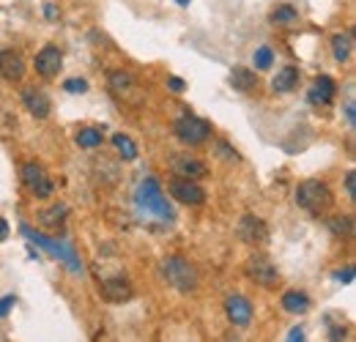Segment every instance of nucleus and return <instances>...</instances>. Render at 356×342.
<instances>
[{
    "instance_id": "cd10ccee",
    "label": "nucleus",
    "mask_w": 356,
    "mask_h": 342,
    "mask_svg": "<svg viewBox=\"0 0 356 342\" xmlns=\"http://www.w3.org/2000/svg\"><path fill=\"white\" fill-rule=\"evenodd\" d=\"M63 90H69V93H86V90H88V80L72 77V80H66V83H63Z\"/></svg>"
},
{
    "instance_id": "412c9836",
    "label": "nucleus",
    "mask_w": 356,
    "mask_h": 342,
    "mask_svg": "<svg viewBox=\"0 0 356 342\" xmlns=\"http://www.w3.org/2000/svg\"><path fill=\"white\" fill-rule=\"evenodd\" d=\"M271 22L280 25V28L296 25V22H299V11H296L293 6H288V3H282V6H277V8L271 11Z\"/></svg>"
},
{
    "instance_id": "423d86ee",
    "label": "nucleus",
    "mask_w": 356,
    "mask_h": 342,
    "mask_svg": "<svg viewBox=\"0 0 356 342\" xmlns=\"http://www.w3.org/2000/svg\"><path fill=\"white\" fill-rule=\"evenodd\" d=\"M22 184L36 197H52V189H55L52 186V178L47 175V170L39 162H25L22 165Z\"/></svg>"
},
{
    "instance_id": "473e14b6",
    "label": "nucleus",
    "mask_w": 356,
    "mask_h": 342,
    "mask_svg": "<svg viewBox=\"0 0 356 342\" xmlns=\"http://www.w3.org/2000/svg\"><path fill=\"white\" fill-rule=\"evenodd\" d=\"M346 192H348L351 200L356 197V172H348V175H346Z\"/></svg>"
},
{
    "instance_id": "58836bf2",
    "label": "nucleus",
    "mask_w": 356,
    "mask_h": 342,
    "mask_svg": "<svg viewBox=\"0 0 356 342\" xmlns=\"http://www.w3.org/2000/svg\"><path fill=\"white\" fill-rule=\"evenodd\" d=\"M178 6H189V0H176Z\"/></svg>"
},
{
    "instance_id": "4468645a",
    "label": "nucleus",
    "mask_w": 356,
    "mask_h": 342,
    "mask_svg": "<svg viewBox=\"0 0 356 342\" xmlns=\"http://www.w3.org/2000/svg\"><path fill=\"white\" fill-rule=\"evenodd\" d=\"M225 312H227L230 323L238 326V329H247V326L252 323V304H250L247 296H227Z\"/></svg>"
},
{
    "instance_id": "f257e3e1",
    "label": "nucleus",
    "mask_w": 356,
    "mask_h": 342,
    "mask_svg": "<svg viewBox=\"0 0 356 342\" xmlns=\"http://www.w3.org/2000/svg\"><path fill=\"white\" fill-rule=\"evenodd\" d=\"M296 203H299V209H305L307 214L323 216L332 209L334 197H332V189H329L323 181L310 178V181H302V184H299V189H296Z\"/></svg>"
},
{
    "instance_id": "39448f33",
    "label": "nucleus",
    "mask_w": 356,
    "mask_h": 342,
    "mask_svg": "<svg viewBox=\"0 0 356 342\" xmlns=\"http://www.w3.org/2000/svg\"><path fill=\"white\" fill-rule=\"evenodd\" d=\"M173 131H176L178 140L186 142V145H203L211 137V124L203 121V118H197V115H184V118L176 121Z\"/></svg>"
},
{
    "instance_id": "f704fd0d",
    "label": "nucleus",
    "mask_w": 356,
    "mask_h": 342,
    "mask_svg": "<svg viewBox=\"0 0 356 342\" xmlns=\"http://www.w3.org/2000/svg\"><path fill=\"white\" fill-rule=\"evenodd\" d=\"M17 304V299L14 296H6V299H0V318H6L8 315V309Z\"/></svg>"
},
{
    "instance_id": "4be33fe9",
    "label": "nucleus",
    "mask_w": 356,
    "mask_h": 342,
    "mask_svg": "<svg viewBox=\"0 0 356 342\" xmlns=\"http://www.w3.org/2000/svg\"><path fill=\"white\" fill-rule=\"evenodd\" d=\"M351 49H354V36H351V33H337V36L332 39V52H334V58H337L340 63H346V60L351 58Z\"/></svg>"
},
{
    "instance_id": "b1692460",
    "label": "nucleus",
    "mask_w": 356,
    "mask_h": 342,
    "mask_svg": "<svg viewBox=\"0 0 356 342\" xmlns=\"http://www.w3.org/2000/svg\"><path fill=\"white\" fill-rule=\"evenodd\" d=\"M102 140H104L102 129H93V127L80 129V131L74 134V142H77L80 148H99V145H102Z\"/></svg>"
},
{
    "instance_id": "1a4fd4ad",
    "label": "nucleus",
    "mask_w": 356,
    "mask_h": 342,
    "mask_svg": "<svg viewBox=\"0 0 356 342\" xmlns=\"http://www.w3.org/2000/svg\"><path fill=\"white\" fill-rule=\"evenodd\" d=\"M170 195L184 206H203L206 203V189L197 181H189V178H173L170 181Z\"/></svg>"
},
{
    "instance_id": "7ed1b4c3",
    "label": "nucleus",
    "mask_w": 356,
    "mask_h": 342,
    "mask_svg": "<svg viewBox=\"0 0 356 342\" xmlns=\"http://www.w3.org/2000/svg\"><path fill=\"white\" fill-rule=\"evenodd\" d=\"M137 206L143 211H148V214H156L159 219H165V222L173 219V209H170L168 197L162 195L159 181H154V178H148V181L140 184V189H137Z\"/></svg>"
},
{
    "instance_id": "c85d7f7f",
    "label": "nucleus",
    "mask_w": 356,
    "mask_h": 342,
    "mask_svg": "<svg viewBox=\"0 0 356 342\" xmlns=\"http://www.w3.org/2000/svg\"><path fill=\"white\" fill-rule=\"evenodd\" d=\"M217 151H220V156L222 159H227V162H238V154L227 145V142H217Z\"/></svg>"
},
{
    "instance_id": "c9c22d12",
    "label": "nucleus",
    "mask_w": 356,
    "mask_h": 342,
    "mask_svg": "<svg viewBox=\"0 0 356 342\" xmlns=\"http://www.w3.org/2000/svg\"><path fill=\"white\" fill-rule=\"evenodd\" d=\"M8 238V222L0 216V241H6Z\"/></svg>"
},
{
    "instance_id": "9b49d317",
    "label": "nucleus",
    "mask_w": 356,
    "mask_h": 342,
    "mask_svg": "<svg viewBox=\"0 0 356 342\" xmlns=\"http://www.w3.org/2000/svg\"><path fill=\"white\" fill-rule=\"evenodd\" d=\"M170 168H173L178 178H189V181H200V178L209 175V165L195 159V156H189V154H176L170 159Z\"/></svg>"
},
{
    "instance_id": "bb28decb",
    "label": "nucleus",
    "mask_w": 356,
    "mask_h": 342,
    "mask_svg": "<svg viewBox=\"0 0 356 342\" xmlns=\"http://www.w3.org/2000/svg\"><path fill=\"white\" fill-rule=\"evenodd\" d=\"M271 63H274V52L268 47H258L255 49V69L266 72V69H271Z\"/></svg>"
},
{
    "instance_id": "7c9ffc66",
    "label": "nucleus",
    "mask_w": 356,
    "mask_h": 342,
    "mask_svg": "<svg viewBox=\"0 0 356 342\" xmlns=\"http://www.w3.org/2000/svg\"><path fill=\"white\" fill-rule=\"evenodd\" d=\"M334 279H337V282H346V285H351V282H354V266H348L346 271H337V274H334Z\"/></svg>"
},
{
    "instance_id": "2f4dec72",
    "label": "nucleus",
    "mask_w": 356,
    "mask_h": 342,
    "mask_svg": "<svg viewBox=\"0 0 356 342\" xmlns=\"http://www.w3.org/2000/svg\"><path fill=\"white\" fill-rule=\"evenodd\" d=\"M285 342H307V337H305V329L302 326H293L291 332H288V340Z\"/></svg>"
},
{
    "instance_id": "6e6552de",
    "label": "nucleus",
    "mask_w": 356,
    "mask_h": 342,
    "mask_svg": "<svg viewBox=\"0 0 356 342\" xmlns=\"http://www.w3.org/2000/svg\"><path fill=\"white\" fill-rule=\"evenodd\" d=\"M107 83H110L113 96H118L121 101H127V104H137V101H140V86H137L132 72H124V69L110 72Z\"/></svg>"
},
{
    "instance_id": "9d476101",
    "label": "nucleus",
    "mask_w": 356,
    "mask_h": 342,
    "mask_svg": "<svg viewBox=\"0 0 356 342\" xmlns=\"http://www.w3.org/2000/svg\"><path fill=\"white\" fill-rule=\"evenodd\" d=\"M36 72H39V77H44V80H55L58 77V72L63 69V52L58 49V47H52V44H47L44 49L36 55Z\"/></svg>"
},
{
    "instance_id": "ddd939ff",
    "label": "nucleus",
    "mask_w": 356,
    "mask_h": 342,
    "mask_svg": "<svg viewBox=\"0 0 356 342\" xmlns=\"http://www.w3.org/2000/svg\"><path fill=\"white\" fill-rule=\"evenodd\" d=\"M99 293H102V299L110 301V304H124V301H129L134 296V288L129 279L113 277V279H104L99 285Z\"/></svg>"
},
{
    "instance_id": "393cba45",
    "label": "nucleus",
    "mask_w": 356,
    "mask_h": 342,
    "mask_svg": "<svg viewBox=\"0 0 356 342\" xmlns=\"http://www.w3.org/2000/svg\"><path fill=\"white\" fill-rule=\"evenodd\" d=\"M329 227H332L334 236H340V238L346 236V238H348V236L354 233V219H351V216H332V219H329Z\"/></svg>"
},
{
    "instance_id": "6ab92c4d",
    "label": "nucleus",
    "mask_w": 356,
    "mask_h": 342,
    "mask_svg": "<svg viewBox=\"0 0 356 342\" xmlns=\"http://www.w3.org/2000/svg\"><path fill=\"white\" fill-rule=\"evenodd\" d=\"M271 88H274L277 93H291V90H296V88H299V69H296V66H282V69L274 74Z\"/></svg>"
},
{
    "instance_id": "e433bc0d",
    "label": "nucleus",
    "mask_w": 356,
    "mask_h": 342,
    "mask_svg": "<svg viewBox=\"0 0 356 342\" xmlns=\"http://www.w3.org/2000/svg\"><path fill=\"white\" fill-rule=\"evenodd\" d=\"M346 115H348V124L354 127V104H348V107H346Z\"/></svg>"
},
{
    "instance_id": "72a5a7b5",
    "label": "nucleus",
    "mask_w": 356,
    "mask_h": 342,
    "mask_svg": "<svg viewBox=\"0 0 356 342\" xmlns=\"http://www.w3.org/2000/svg\"><path fill=\"white\" fill-rule=\"evenodd\" d=\"M168 88H170L173 93H184V88H186V83H184L181 77H168Z\"/></svg>"
},
{
    "instance_id": "a878e982",
    "label": "nucleus",
    "mask_w": 356,
    "mask_h": 342,
    "mask_svg": "<svg viewBox=\"0 0 356 342\" xmlns=\"http://www.w3.org/2000/svg\"><path fill=\"white\" fill-rule=\"evenodd\" d=\"M66 214H69V209H66V206H52V209L42 211L39 219H42L44 225H49V227H55V225H60V222H63V216Z\"/></svg>"
},
{
    "instance_id": "dca6fc26",
    "label": "nucleus",
    "mask_w": 356,
    "mask_h": 342,
    "mask_svg": "<svg viewBox=\"0 0 356 342\" xmlns=\"http://www.w3.org/2000/svg\"><path fill=\"white\" fill-rule=\"evenodd\" d=\"M0 74L8 80V83H19L25 77V60L19 52L14 49H6L0 52Z\"/></svg>"
},
{
    "instance_id": "20e7f679",
    "label": "nucleus",
    "mask_w": 356,
    "mask_h": 342,
    "mask_svg": "<svg viewBox=\"0 0 356 342\" xmlns=\"http://www.w3.org/2000/svg\"><path fill=\"white\" fill-rule=\"evenodd\" d=\"M22 233H25L31 241H36L42 250H47L49 255L60 257L63 263H69L72 274H83V263H80V257L74 255V250H72L69 244H63V241H52V238H47L44 233H36V230H31V227H22Z\"/></svg>"
},
{
    "instance_id": "2eb2a0df",
    "label": "nucleus",
    "mask_w": 356,
    "mask_h": 342,
    "mask_svg": "<svg viewBox=\"0 0 356 342\" xmlns=\"http://www.w3.org/2000/svg\"><path fill=\"white\" fill-rule=\"evenodd\" d=\"M22 101H25V107H28V113H31L33 118H47V115H49V110H52L49 96H47L42 88H36V86L22 88Z\"/></svg>"
},
{
    "instance_id": "f8f14e48",
    "label": "nucleus",
    "mask_w": 356,
    "mask_h": 342,
    "mask_svg": "<svg viewBox=\"0 0 356 342\" xmlns=\"http://www.w3.org/2000/svg\"><path fill=\"white\" fill-rule=\"evenodd\" d=\"M238 238L244 244H266L268 241L266 222L261 216H252V214L241 216V222H238Z\"/></svg>"
},
{
    "instance_id": "aec40b11",
    "label": "nucleus",
    "mask_w": 356,
    "mask_h": 342,
    "mask_svg": "<svg viewBox=\"0 0 356 342\" xmlns=\"http://www.w3.org/2000/svg\"><path fill=\"white\" fill-rule=\"evenodd\" d=\"M282 309L291 312V315H305L310 309V299L305 293H299V291H288L282 296Z\"/></svg>"
},
{
    "instance_id": "4c0bfd02",
    "label": "nucleus",
    "mask_w": 356,
    "mask_h": 342,
    "mask_svg": "<svg viewBox=\"0 0 356 342\" xmlns=\"http://www.w3.org/2000/svg\"><path fill=\"white\" fill-rule=\"evenodd\" d=\"M44 11H47V17H49V19H55V14H58V11H55V8H52V6H47Z\"/></svg>"
},
{
    "instance_id": "c756f323",
    "label": "nucleus",
    "mask_w": 356,
    "mask_h": 342,
    "mask_svg": "<svg viewBox=\"0 0 356 342\" xmlns=\"http://www.w3.org/2000/svg\"><path fill=\"white\" fill-rule=\"evenodd\" d=\"M348 337V329L340 323V326H332V332H329V342H343Z\"/></svg>"
},
{
    "instance_id": "f3484780",
    "label": "nucleus",
    "mask_w": 356,
    "mask_h": 342,
    "mask_svg": "<svg viewBox=\"0 0 356 342\" xmlns=\"http://www.w3.org/2000/svg\"><path fill=\"white\" fill-rule=\"evenodd\" d=\"M334 93H337V83L332 77L321 74V77H315V83L310 88V101L315 107H326L334 101Z\"/></svg>"
},
{
    "instance_id": "a211bd4d",
    "label": "nucleus",
    "mask_w": 356,
    "mask_h": 342,
    "mask_svg": "<svg viewBox=\"0 0 356 342\" xmlns=\"http://www.w3.org/2000/svg\"><path fill=\"white\" fill-rule=\"evenodd\" d=\"M230 86L236 88L238 93H252V90L258 88V77H255V72L247 69V66H233V72H230Z\"/></svg>"
},
{
    "instance_id": "5701e85b",
    "label": "nucleus",
    "mask_w": 356,
    "mask_h": 342,
    "mask_svg": "<svg viewBox=\"0 0 356 342\" xmlns=\"http://www.w3.org/2000/svg\"><path fill=\"white\" fill-rule=\"evenodd\" d=\"M113 145H115V151L121 154L124 162H134L137 154H140V151H137V142H134L129 134H115V137H113Z\"/></svg>"
},
{
    "instance_id": "0eeeda50",
    "label": "nucleus",
    "mask_w": 356,
    "mask_h": 342,
    "mask_svg": "<svg viewBox=\"0 0 356 342\" xmlns=\"http://www.w3.org/2000/svg\"><path fill=\"white\" fill-rule=\"evenodd\" d=\"M247 277L261 288H274L280 282V271L266 255H252L247 260Z\"/></svg>"
},
{
    "instance_id": "f03ea898",
    "label": "nucleus",
    "mask_w": 356,
    "mask_h": 342,
    "mask_svg": "<svg viewBox=\"0 0 356 342\" xmlns=\"http://www.w3.org/2000/svg\"><path fill=\"white\" fill-rule=\"evenodd\" d=\"M165 279L176 288L178 293H195L197 291V268L181 255H170L162 260Z\"/></svg>"
}]
</instances>
